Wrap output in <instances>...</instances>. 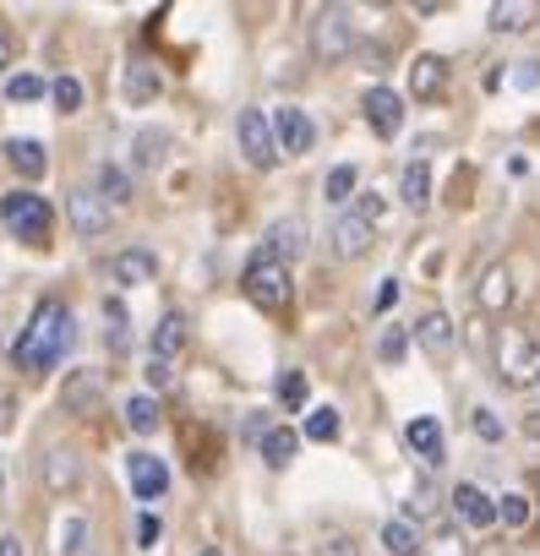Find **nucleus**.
Here are the masks:
<instances>
[{
	"label": "nucleus",
	"mask_w": 540,
	"mask_h": 556,
	"mask_svg": "<svg viewBox=\"0 0 540 556\" xmlns=\"http://www.w3.org/2000/svg\"><path fill=\"white\" fill-rule=\"evenodd\" d=\"M77 480H83V458H77L72 447H55V453L45 458V491L66 496V491H77Z\"/></svg>",
	"instance_id": "18"
},
{
	"label": "nucleus",
	"mask_w": 540,
	"mask_h": 556,
	"mask_svg": "<svg viewBox=\"0 0 540 556\" xmlns=\"http://www.w3.org/2000/svg\"><path fill=\"white\" fill-rule=\"evenodd\" d=\"M256 447H262V458H267V464H274V469H285V464L296 458V447H301V437H296L290 426H267Z\"/></svg>",
	"instance_id": "25"
},
{
	"label": "nucleus",
	"mask_w": 540,
	"mask_h": 556,
	"mask_svg": "<svg viewBox=\"0 0 540 556\" xmlns=\"http://www.w3.org/2000/svg\"><path fill=\"white\" fill-rule=\"evenodd\" d=\"M137 540H142V545H153V540H159V518H153V513H142V518H137Z\"/></svg>",
	"instance_id": "46"
},
{
	"label": "nucleus",
	"mask_w": 540,
	"mask_h": 556,
	"mask_svg": "<svg viewBox=\"0 0 540 556\" xmlns=\"http://www.w3.org/2000/svg\"><path fill=\"white\" fill-rule=\"evenodd\" d=\"M350 213H355L361 224H377V218L388 213V197H382V191H355V207H350Z\"/></svg>",
	"instance_id": "39"
},
{
	"label": "nucleus",
	"mask_w": 540,
	"mask_h": 556,
	"mask_svg": "<svg viewBox=\"0 0 540 556\" xmlns=\"http://www.w3.org/2000/svg\"><path fill=\"white\" fill-rule=\"evenodd\" d=\"M306 393H312V388H306V371H285V377H279V404H285V409H306Z\"/></svg>",
	"instance_id": "35"
},
{
	"label": "nucleus",
	"mask_w": 540,
	"mask_h": 556,
	"mask_svg": "<svg viewBox=\"0 0 540 556\" xmlns=\"http://www.w3.org/2000/svg\"><path fill=\"white\" fill-rule=\"evenodd\" d=\"M235 137H240V153H246L256 169H274V164H279L274 121H267L262 110H240V121H235Z\"/></svg>",
	"instance_id": "6"
},
{
	"label": "nucleus",
	"mask_w": 540,
	"mask_h": 556,
	"mask_svg": "<svg viewBox=\"0 0 540 556\" xmlns=\"http://www.w3.org/2000/svg\"><path fill=\"white\" fill-rule=\"evenodd\" d=\"M169 148H175V137H169V131H159V126L137 131V137H131V169H159Z\"/></svg>",
	"instance_id": "20"
},
{
	"label": "nucleus",
	"mask_w": 540,
	"mask_h": 556,
	"mask_svg": "<svg viewBox=\"0 0 540 556\" xmlns=\"http://www.w3.org/2000/svg\"><path fill=\"white\" fill-rule=\"evenodd\" d=\"M240 290H246V301H251L256 312H267V317H285L290 301H296V290H290V267L274 262V256H262V251L246 262Z\"/></svg>",
	"instance_id": "2"
},
{
	"label": "nucleus",
	"mask_w": 540,
	"mask_h": 556,
	"mask_svg": "<svg viewBox=\"0 0 540 556\" xmlns=\"http://www.w3.org/2000/svg\"><path fill=\"white\" fill-rule=\"evenodd\" d=\"M535 518V507H529V496L524 491H507V496H497V523H507V529H524Z\"/></svg>",
	"instance_id": "33"
},
{
	"label": "nucleus",
	"mask_w": 540,
	"mask_h": 556,
	"mask_svg": "<svg viewBox=\"0 0 540 556\" xmlns=\"http://www.w3.org/2000/svg\"><path fill=\"white\" fill-rule=\"evenodd\" d=\"M529 23H535L529 0H497V7H491V28H497V34H524Z\"/></svg>",
	"instance_id": "27"
},
{
	"label": "nucleus",
	"mask_w": 540,
	"mask_h": 556,
	"mask_svg": "<svg viewBox=\"0 0 540 556\" xmlns=\"http://www.w3.org/2000/svg\"><path fill=\"white\" fill-rule=\"evenodd\" d=\"M317 556H361V540H355V534H328V540L317 545Z\"/></svg>",
	"instance_id": "43"
},
{
	"label": "nucleus",
	"mask_w": 540,
	"mask_h": 556,
	"mask_svg": "<svg viewBox=\"0 0 540 556\" xmlns=\"http://www.w3.org/2000/svg\"><path fill=\"white\" fill-rule=\"evenodd\" d=\"M7 61H12V39H7V28H0V72H7Z\"/></svg>",
	"instance_id": "50"
},
{
	"label": "nucleus",
	"mask_w": 540,
	"mask_h": 556,
	"mask_svg": "<svg viewBox=\"0 0 540 556\" xmlns=\"http://www.w3.org/2000/svg\"><path fill=\"white\" fill-rule=\"evenodd\" d=\"M355 186H361V169H355V164H334V169H328V180H323V197L339 207V202H350V197H355Z\"/></svg>",
	"instance_id": "32"
},
{
	"label": "nucleus",
	"mask_w": 540,
	"mask_h": 556,
	"mask_svg": "<svg viewBox=\"0 0 540 556\" xmlns=\"http://www.w3.org/2000/svg\"><path fill=\"white\" fill-rule=\"evenodd\" d=\"M61 399H66V409H72V415H88V409L104 399V382H99V371H72Z\"/></svg>",
	"instance_id": "23"
},
{
	"label": "nucleus",
	"mask_w": 540,
	"mask_h": 556,
	"mask_svg": "<svg viewBox=\"0 0 540 556\" xmlns=\"http://www.w3.org/2000/svg\"><path fill=\"white\" fill-rule=\"evenodd\" d=\"M153 273H159V262H153V251H121L115 262H110V278L121 290H137V285H153Z\"/></svg>",
	"instance_id": "17"
},
{
	"label": "nucleus",
	"mask_w": 540,
	"mask_h": 556,
	"mask_svg": "<svg viewBox=\"0 0 540 556\" xmlns=\"http://www.w3.org/2000/svg\"><path fill=\"white\" fill-rule=\"evenodd\" d=\"M469 426H475V437H480V442H502V420H497V409L475 404V409H469Z\"/></svg>",
	"instance_id": "40"
},
{
	"label": "nucleus",
	"mask_w": 540,
	"mask_h": 556,
	"mask_svg": "<svg viewBox=\"0 0 540 556\" xmlns=\"http://www.w3.org/2000/svg\"><path fill=\"white\" fill-rule=\"evenodd\" d=\"M126 480H131V491H137L142 502H159V496L169 491V469H164L159 453H131V458H126Z\"/></svg>",
	"instance_id": "10"
},
{
	"label": "nucleus",
	"mask_w": 540,
	"mask_h": 556,
	"mask_svg": "<svg viewBox=\"0 0 540 556\" xmlns=\"http://www.w3.org/2000/svg\"><path fill=\"white\" fill-rule=\"evenodd\" d=\"M121 88H126V99H131V104H153V99H159V77H153V66H148V61H131V66H126V77H121Z\"/></svg>",
	"instance_id": "28"
},
{
	"label": "nucleus",
	"mask_w": 540,
	"mask_h": 556,
	"mask_svg": "<svg viewBox=\"0 0 540 556\" xmlns=\"http://www.w3.org/2000/svg\"><path fill=\"white\" fill-rule=\"evenodd\" d=\"M0 224H7L17 240H28V245H50L55 213H50V202L34 197V191H7V197H0Z\"/></svg>",
	"instance_id": "4"
},
{
	"label": "nucleus",
	"mask_w": 540,
	"mask_h": 556,
	"mask_svg": "<svg viewBox=\"0 0 540 556\" xmlns=\"http://www.w3.org/2000/svg\"><path fill=\"white\" fill-rule=\"evenodd\" d=\"M361 110H366V126L377 131V137H399L404 131V99L393 93V88H366V99H361Z\"/></svg>",
	"instance_id": "7"
},
{
	"label": "nucleus",
	"mask_w": 540,
	"mask_h": 556,
	"mask_svg": "<svg viewBox=\"0 0 540 556\" xmlns=\"http://www.w3.org/2000/svg\"><path fill=\"white\" fill-rule=\"evenodd\" d=\"M306 251V224L301 218H279V224H267V235H262V256H274V262H296Z\"/></svg>",
	"instance_id": "11"
},
{
	"label": "nucleus",
	"mask_w": 540,
	"mask_h": 556,
	"mask_svg": "<svg viewBox=\"0 0 540 556\" xmlns=\"http://www.w3.org/2000/svg\"><path fill=\"white\" fill-rule=\"evenodd\" d=\"M382 551H388V556H420L415 523H410V518H388V523H382Z\"/></svg>",
	"instance_id": "30"
},
{
	"label": "nucleus",
	"mask_w": 540,
	"mask_h": 556,
	"mask_svg": "<svg viewBox=\"0 0 540 556\" xmlns=\"http://www.w3.org/2000/svg\"><path fill=\"white\" fill-rule=\"evenodd\" d=\"M475 306L480 312H507L513 306V267L507 262H491L475 285Z\"/></svg>",
	"instance_id": "12"
},
{
	"label": "nucleus",
	"mask_w": 540,
	"mask_h": 556,
	"mask_svg": "<svg viewBox=\"0 0 540 556\" xmlns=\"http://www.w3.org/2000/svg\"><path fill=\"white\" fill-rule=\"evenodd\" d=\"M453 513L469 523V529H491L497 523V496H486L480 485H453Z\"/></svg>",
	"instance_id": "13"
},
{
	"label": "nucleus",
	"mask_w": 540,
	"mask_h": 556,
	"mask_svg": "<svg viewBox=\"0 0 540 556\" xmlns=\"http://www.w3.org/2000/svg\"><path fill=\"white\" fill-rule=\"evenodd\" d=\"M169 377H175L169 361H148V382H153V388H169Z\"/></svg>",
	"instance_id": "45"
},
{
	"label": "nucleus",
	"mask_w": 540,
	"mask_h": 556,
	"mask_svg": "<svg viewBox=\"0 0 540 556\" xmlns=\"http://www.w3.org/2000/svg\"><path fill=\"white\" fill-rule=\"evenodd\" d=\"M39 93H45L39 77H12V83H7V99H12V104H28V99H39Z\"/></svg>",
	"instance_id": "42"
},
{
	"label": "nucleus",
	"mask_w": 540,
	"mask_h": 556,
	"mask_svg": "<svg viewBox=\"0 0 540 556\" xmlns=\"http://www.w3.org/2000/svg\"><path fill=\"white\" fill-rule=\"evenodd\" d=\"M415 344H420L426 355H448V350H453V323H448V312H426V317L415 323Z\"/></svg>",
	"instance_id": "22"
},
{
	"label": "nucleus",
	"mask_w": 540,
	"mask_h": 556,
	"mask_svg": "<svg viewBox=\"0 0 540 556\" xmlns=\"http://www.w3.org/2000/svg\"><path fill=\"white\" fill-rule=\"evenodd\" d=\"M350 50H355V12L350 7H323L317 23H312V55L323 66H339V61H350Z\"/></svg>",
	"instance_id": "5"
},
{
	"label": "nucleus",
	"mask_w": 540,
	"mask_h": 556,
	"mask_svg": "<svg viewBox=\"0 0 540 556\" xmlns=\"http://www.w3.org/2000/svg\"><path fill=\"white\" fill-rule=\"evenodd\" d=\"M404 437H410V447H415L426 464H442V426H437L431 415H415V420L404 426Z\"/></svg>",
	"instance_id": "24"
},
{
	"label": "nucleus",
	"mask_w": 540,
	"mask_h": 556,
	"mask_svg": "<svg viewBox=\"0 0 540 556\" xmlns=\"http://www.w3.org/2000/svg\"><path fill=\"white\" fill-rule=\"evenodd\" d=\"M399 197H404V207H415V213H420V207L431 202V169H426L420 159H415V164H404V180H399Z\"/></svg>",
	"instance_id": "29"
},
{
	"label": "nucleus",
	"mask_w": 540,
	"mask_h": 556,
	"mask_svg": "<svg viewBox=\"0 0 540 556\" xmlns=\"http://www.w3.org/2000/svg\"><path fill=\"white\" fill-rule=\"evenodd\" d=\"M404 350H410V328H388V333H382V344H377V355H382L388 366H399V361H404Z\"/></svg>",
	"instance_id": "41"
},
{
	"label": "nucleus",
	"mask_w": 540,
	"mask_h": 556,
	"mask_svg": "<svg viewBox=\"0 0 540 556\" xmlns=\"http://www.w3.org/2000/svg\"><path fill=\"white\" fill-rule=\"evenodd\" d=\"M420 551H431V556H469V545H464V534H459V529H437Z\"/></svg>",
	"instance_id": "38"
},
{
	"label": "nucleus",
	"mask_w": 540,
	"mask_h": 556,
	"mask_svg": "<svg viewBox=\"0 0 540 556\" xmlns=\"http://www.w3.org/2000/svg\"><path fill=\"white\" fill-rule=\"evenodd\" d=\"M7 164L23 175V180H39L45 169H50V153H45V142H34V137H7Z\"/></svg>",
	"instance_id": "15"
},
{
	"label": "nucleus",
	"mask_w": 540,
	"mask_h": 556,
	"mask_svg": "<svg viewBox=\"0 0 540 556\" xmlns=\"http://www.w3.org/2000/svg\"><path fill=\"white\" fill-rule=\"evenodd\" d=\"M186 339H191L186 317H180V312H164L159 328H153V361H175V355L186 350Z\"/></svg>",
	"instance_id": "21"
},
{
	"label": "nucleus",
	"mask_w": 540,
	"mask_h": 556,
	"mask_svg": "<svg viewBox=\"0 0 540 556\" xmlns=\"http://www.w3.org/2000/svg\"><path fill=\"white\" fill-rule=\"evenodd\" d=\"M66 218H72V229H77L83 240H93V235H104V229L115 224V213H110V207H104V202H99L88 186L66 197Z\"/></svg>",
	"instance_id": "9"
},
{
	"label": "nucleus",
	"mask_w": 540,
	"mask_h": 556,
	"mask_svg": "<svg viewBox=\"0 0 540 556\" xmlns=\"http://www.w3.org/2000/svg\"><path fill=\"white\" fill-rule=\"evenodd\" d=\"M197 556H224V545H202V551H197Z\"/></svg>",
	"instance_id": "52"
},
{
	"label": "nucleus",
	"mask_w": 540,
	"mask_h": 556,
	"mask_svg": "<svg viewBox=\"0 0 540 556\" xmlns=\"http://www.w3.org/2000/svg\"><path fill=\"white\" fill-rule=\"evenodd\" d=\"M126 426H131L137 437H153V431H159V404H153V399H126Z\"/></svg>",
	"instance_id": "34"
},
{
	"label": "nucleus",
	"mask_w": 540,
	"mask_h": 556,
	"mask_svg": "<svg viewBox=\"0 0 540 556\" xmlns=\"http://www.w3.org/2000/svg\"><path fill=\"white\" fill-rule=\"evenodd\" d=\"M399 301V278H382V290H377V312H388Z\"/></svg>",
	"instance_id": "47"
},
{
	"label": "nucleus",
	"mask_w": 540,
	"mask_h": 556,
	"mask_svg": "<svg viewBox=\"0 0 540 556\" xmlns=\"http://www.w3.org/2000/svg\"><path fill=\"white\" fill-rule=\"evenodd\" d=\"M0 556H23V540L17 534H0Z\"/></svg>",
	"instance_id": "49"
},
{
	"label": "nucleus",
	"mask_w": 540,
	"mask_h": 556,
	"mask_svg": "<svg viewBox=\"0 0 540 556\" xmlns=\"http://www.w3.org/2000/svg\"><path fill=\"white\" fill-rule=\"evenodd\" d=\"M334 251H339L344 262H361V256L372 251V224H361L355 213H339V218H334Z\"/></svg>",
	"instance_id": "16"
},
{
	"label": "nucleus",
	"mask_w": 540,
	"mask_h": 556,
	"mask_svg": "<svg viewBox=\"0 0 540 556\" xmlns=\"http://www.w3.org/2000/svg\"><path fill=\"white\" fill-rule=\"evenodd\" d=\"M72 339H77V323H72L66 301H45V306L34 312V323L23 328V339H17V350H12V366L28 371V377H45V371H55V366L66 361Z\"/></svg>",
	"instance_id": "1"
},
{
	"label": "nucleus",
	"mask_w": 540,
	"mask_h": 556,
	"mask_svg": "<svg viewBox=\"0 0 540 556\" xmlns=\"http://www.w3.org/2000/svg\"><path fill=\"white\" fill-rule=\"evenodd\" d=\"M88 191L115 213L121 202H131V169H121V164H110V159H104V164H93V186H88Z\"/></svg>",
	"instance_id": "14"
},
{
	"label": "nucleus",
	"mask_w": 540,
	"mask_h": 556,
	"mask_svg": "<svg viewBox=\"0 0 540 556\" xmlns=\"http://www.w3.org/2000/svg\"><path fill=\"white\" fill-rule=\"evenodd\" d=\"M180 431H186V447H191V469H197V475H208V469H213V458H218V431H208V426H197V420H191V426H180Z\"/></svg>",
	"instance_id": "26"
},
{
	"label": "nucleus",
	"mask_w": 540,
	"mask_h": 556,
	"mask_svg": "<svg viewBox=\"0 0 540 556\" xmlns=\"http://www.w3.org/2000/svg\"><path fill=\"white\" fill-rule=\"evenodd\" d=\"M497 377L507 388H535L540 382V339L524 328H502L497 333Z\"/></svg>",
	"instance_id": "3"
},
{
	"label": "nucleus",
	"mask_w": 540,
	"mask_h": 556,
	"mask_svg": "<svg viewBox=\"0 0 540 556\" xmlns=\"http://www.w3.org/2000/svg\"><path fill=\"white\" fill-rule=\"evenodd\" d=\"M513 88H524V93L540 88V61H518V66H513Z\"/></svg>",
	"instance_id": "44"
},
{
	"label": "nucleus",
	"mask_w": 540,
	"mask_h": 556,
	"mask_svg": "<svg viewBox=\"0 0 540 556\" xmlns=\"http://www.w3.org/2000/svg\"><path fill=\"white\" fill-rule=\"evenodd\" d=\"M448 88V61L442 55H415V66H410V93L415 99H437Z\"/></svg>",
	"instance_id": "19"
},
{
	"label": "nucleus",
	"mask_w": 540,
	"mask_h": 556,
	"mask_svg": "<svg viewBox=\"0 0 540 556\" xmlns=\"http://www.w3.org/2000/svg\"><path fill=\"white\" fill-rule=\"evenodd\" d=\"M524 437H540V415H529V420H524Z\"/></svg>",
	"instance_id": "51"
},
{
	"label": "nucleus",
	"mask_w": 540,
	"mask_h": 556,
	"mask_svg": "<svg viewBox=\"0 0 540 556\" xmlns=\"http://www.w3.org/2000/svg\"><path fill=\"white\" fill-rule=\"evenodd\" d=\"M17 426V399L7 393V399H0V431H12Z\"/></svg>",
	"instance_id": "48"
},
{
	"label": "nucleus",
	"mask_w": 540,
	"mask_h": 556,
	"mask_svg": "<svg viewBox=\"0 0 540 556\" xmlns=\"http://www.w3.org/2000/svg\"><path fill=\"white\" fill-rule=\"evenodd\" d=\"M50 93H55V110H61V115H77V110H83V83H77V77H55Z\"/></svg>",
	"instance_id": "36"
},
{
	"label": "nucleus",
	"mask_w": 540,
	"mask_h": 556,
	"mask_svg": "<svg viewBox=\"0 0 540 556\" xmlns=\"http://www.w3.org/2000/svg\"><path fill=\"white\" fill-rule=\"evenodd\" d=\"M274 142H279V159H285V153H312V142H317L312 115H306V110H296V104L274 110Z\"/></svg>",
	"instance_id": "8"
},
{
	"label": "nucleus",
	"mask_w": 540,
	"mask_h": 556,
	"mask_svg": "<svg viewBox=\"0 0 540 556\" xmlns=\"http://www.w3.org/2000/svg\"><path fill=\"white\" fill-rule=\"evenodd\" d=\"M334 437H339V409H312L306 442H334Z\"/></svg>",
	"instance_id": "37"
},
{
	"label": "nucleus",
	"mask_w": 540,
	"mask_h": 556,
	"mask_svg": "<svg viewBox=\"0 0 540 556\" xmlns=\"http://www.w3.org/2000/svg\"><path fill=\"white\" fill-rule=\"evenodd\" d=\"M88 551V518L83 513H66L55 523V556H83Z\"/></svg>",
	"instance_id": "31"
}]
</instances>
